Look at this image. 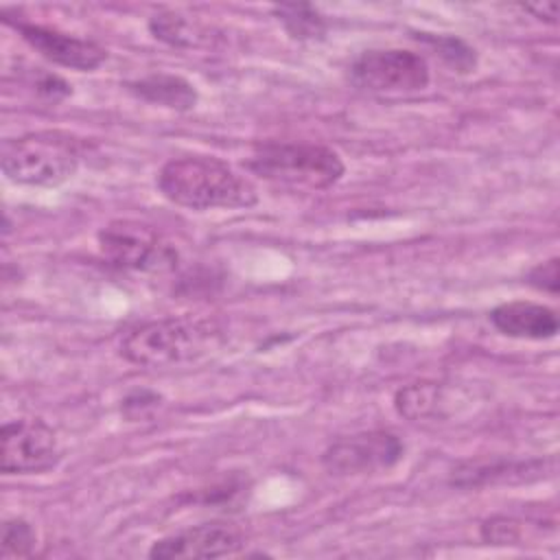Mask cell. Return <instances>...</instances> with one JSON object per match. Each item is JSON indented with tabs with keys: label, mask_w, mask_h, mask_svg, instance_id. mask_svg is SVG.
<instances>
[{
	"label": "cell",
	"mask_w": 560,
	"mask_h": 560,
	"mask_svg": "<svg viewBox=\"0 0 560 560\" xmlns=\"http://www.w3.org/2000/svg\"><path fill=\"white\" fill-rule=\"evenodd\" d=\"M273 15L293 39H319L326 33V22L311 4H276Z\"/></svg>",
	"instance_id": "cell-16"
},
{
	"label": "cell",
	"mask_w": 560,
	"mask_h": 560,
	"mask_svg": "<svg viewBox=\"0 0 560 560\" xmlns=\"http://www.w3.org/2000/svg\"><path fill=\"white\" fill-rule=\"evenodd\" d=\"M527 284H532L538 291L558 293V258H549L545 262H538L527 271Z\"/></svg>",
	"instance_id": "cell-20"
},
{
	"label": "cell",
	"mask_w": 560,
	"mask_h": 560,
	"mask_svg": "<svg viewBox=\"0 0 560 560\" xmlns=\"http://www.w3.org/2000/svg\"><path fill=\"white\" fill-rule=\"evenodd\" d=\"M101 254L129 271H166L175 267L177 252L149 225L114 221L98 232Z\"/></svg>",
	"instance_id": "cell-6"
},
{
	"label": "cell",
	"mask_w": 560,
	"mask_h": 560,
	"mask_svg": "<svg viewBox=\"0 0 560 560\" xmlns=\"http://www.w3.org/2000/svg\"><path fill=\"white\" fill-rule=\"evenodd\" d=\"M129 90L147 103L162 105L175 112L192 109L199 98L190 81L177 74H166V72H158V74H149L138 81H131Z\"/></svg>",
	"instance_id": "cell-12"
},
{
	"label": "cell",
	"mask_w": 560,
	"mask_h": 560,
	"mask_svg": "<svg viewBox=\"0 0 560 560\" xmlns=\"http://www.w3.org/2000/svg\"><path fill=\"white\" fill-rule=\"evenodd\" d=\"M442 405V387L431 381H418L400 387L394 396L396 411L407 420H422L438 413Z\"/></svg>",
	"instance_id": "cell-15"
},
{
	"label": "cell",
	"mask_w": 560,
	"mask_h": 560,
	"mask_svg": "<svg viewBox=\"0 0 560 560\" xmlns=\"http://www.w3.org/2000/svg\"><path fill=\"white\" fill-rule=\"evenodd\" d=\"M405 455L402 440L392 431H363L332 442L322 464L330 475H365L396 466Z\"/></svg>",
	"instance_id": "cell-8"
},
{
	"label": "cell",
	"mask_w": 560,
	"mask_h": 560,
	"mask_svg": "<svg viewBox=\"0 0 560 560\" xmlns=\"http://www.w3.org/2000/svg\"><path fill=\"white\" fill-rule=\"evenodd\" d=\"M247 168L271 184L304 190L330 188L346 171L337 151L311 142L256 144Z\"/></svg>",
	"instance_id": "cell-4"
},
{
	"label": "cell",
	"mask_w": 560,
	"mask_h": 560,
	"mask_svg": "<svg viewBox=\"0 0 560 560\" xmlns=\"http://www.w3.org/2000/svg\"><path fill=\"white\" fill-rule=\"evenodd\" d=\"M427 59L407 48H372L350 63V81L372 94H413L429 85Z\"/></svg>",
	"instance_id": "cell-5"
},
{
	"label": "cell",
	"mask_w": 560,
	"mask_h": 560,
	"mask_svg": "<svg viewBox=\"0 0 560 560\" xmlns=\"http://www.w3.org/2000/svg\"><path fill=\"white\" fill-rule=\"evenodd\" d=\"M241 529L230 523H201L155 540L149 549L151 558H221L243 549Z\"/></svg>",
	"instance_id": "cell-9"
},
{
	"label": "cell",
	"mask_w": 560,
	"mask_h": 560,
	"mask_svg": "<svg viewBox=\"0 0 560 560\" xmlns=\"http://www.w3.org/2000/svg\"><path fill=\"white\" fill-rule=\"evenodd\" d=\"M492 326L514 339H551L558 332V315L553 308L527 300H512L490 311Z\"/></svg>",
	"instance_id": "cell-11"
},
{
	"label": "cell",
	"mask_w": 560,
	"mask_h": 560,
	"mask_svg": "<svg viewBox=\"0 0 560 560\" xmlns=\"http://www.w3.org/2000/svg\"><path fill=\"white\" fill-rule=\"evenodd\" d=\"M221 330L199 317H162L129 330L120 354L140 368H175L192 363L217 348Z\"/></svg>",
	"instance_id": "cell-2"
},
{
	"label": "cell",
	"mask_w": 560,
	"mask_h": 560,
	"mask_svg": "<svg viewBox=\"0 0 560 560\" xmlns=\"http://www.w3.org/2000/svg\"><path fill=\"white\" fill-rule=\"evenodd\" d=\"M61 459V446L52 427L39 418H20L2 424L0 468L7 475L46 472Z\"/></svg>",
	"instance_id": "cell-7"
},
{
	"label": "cell",
	"mask_w": 560,
	"mask_h": 560,
	"mask_svg": "<svg viewBox=\"0 0 560 560\" xmlns=\"http://www.w3.org/2000/svg\"><path fill=\"white\" fill-rule=\"evenodd\" d=\"M479 532L488 545H516L523 536L521 523L512 516H490Z\"/></svg>",
	"instance_id": "cell-19"
},
{
	"label": "cell",
	"mask_w": 560,
	"mask_h": 560,
	"mask_svg": "<svg viewBox=\"0 0 560 560\" xmlns=\"http://www.w3.org/2000/svg\"><path fill=\"white\" fill-rule=\"evenodd\" d=\"M149 31L155 39L173 48H208L214 42V35L208 26L175 11H160L151 15Z\"/></svg>",
	"instance_id": "cell-13"
},
{
	"label": "cell",
	"mask_w": 560,
	"mask_h": 560,
	"mask_svg": "<svg viewBox=\"0 0 560 560\" xmlns=\"http://www.w3.org/2000/svg\"><path fill=\"white\" fill-rule=\"evenodd\" d=\"M15 28L35 52H39L44 59L63 68L90 72L107 59V50L96 42L81 39L50 26L18 22Z\"/></svg>",
	"instance_id": "cell-10"
},
{
	"label": "cell",
	"mask_w": 560,
	"mask_h": 560,
	"mask_svg": "<svg viewBox=\"0 0 560 560\" xmlns=\"http://www.w3.org/2000/svg\"><path fill=\"white\" fill-rule=\"evenodd\" d=\"M160 192L188 210H236L258 201L256 186L214 155H179L158 173Z\"/></svg>",
	"instance_id": "cell-1"
},
{
	"label": "cell",
	"mask_w": 560,
	"mask_h": 560,
	"mask_svg": "<svg viewBox=\"0 0 560 560\" xmlns=\"http://www.w3.org/2000/svg\"><path fill=\"white\" fill-rule=\"evenodd\" d=\"M85 144L66 131H33L2 144V173L24 186H59L81 164Z\"/></svg>",
	"instance_id": "cell-3"
},
{
	"label": "cell",
	"mask_w": 560,
	"mask_h": 560,
	"mask_svg": "<svg viewBox=\"0 0 560 560\" xmlns=\"http://www.w3.org/2000/svg\"><path fill=\"white\" fill-rule=\"evenodd\" d=\"M545 462H494V464H464L455 470L453 483L457 486H486L508 479H538Z\"/></svg>",
	"instance_id": "cell-14"
},
{
	"label": "cell",
	"mask_w": 560,
	"mask_h": 560,
	"mask_svg": "<svg viewBox=\"0 0 560 560\" xmlns=\"http://www.w3.org/2000/svg\"><path fill=\"white\" fill-rule=\"evenodd\" d=\"M37 536L31 523L24 518H9L2 525V558H22L31 556L35 549Z\"/></svg>",
	"instance_id": "cell-18"
},
{
	"label": "cell",
	"mask_w": 560,
	"mask_h": 560,
	"mask_svg": "<svg viewBox=\"0 0 560 560\" xmlns=\"http://www.w3.org/2000/svg\"><path fill=\"white\" fill-rule=\"evenodd\" d=\"M35 88H37V92H39L42 96L52 98V101L63 98V96H68V94L72 92V90H70V85H68L61 77L50 74V72H44V74L39 77V81L35 83Z\"/></svg>",
	"instance_id": "cell-21"
},
{
	"label": "cell",
	"mask_w": 560,
	"mask_h": 560,
	"mask_svg": "<svg viewBox=\"0 0 560 560\" xmlns=\"http://www.w3.org/2000/svg\"><path fill=\"white\" fill-rule=\"evenodd\" d=\"M418 39L429 44L440 59L453 68L455 72H472L477 66V55L475 48H470L466 42L453 35H435V33H418Z\"/></svg>",
	"instance_id": "cell-17"
},
{
	"label": "cell",
	"mask_w": 560,
	"mask_h": 560,
	"mask_svg": "<svg viewBox=\"0 0 560 560\" xmlns=\"http://www.w3.org/2000/svg\"><path fill=\"white\" fill-rule=\"evenodd\" d=\"M523 11L532 13L534 18L538 20H545V22H551L556 24V18H558V4L556 2H542V4H521Z\"/></svg>",
	"instance_id": "cell-22"
}]
</instances>
